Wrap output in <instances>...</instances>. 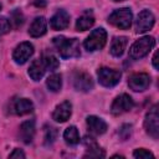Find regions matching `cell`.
<instances>
[{"label": "cell", "mask_w": 159, "mask_h": 159, "mask_svg": "<svg viewBox=\"0 0 159 159\" xmlns=\"http://www.w3.org/2000/svg\"><path fill=\"white\" fill-rule=\"evenodd\" d=\"M52 42L62 58H72L78 57L81 55L80 42L77 39H66L65 36H56L53 37Z\"/></svg>", "instance_id": "1"}, {"label": "cell", "mask_w": 159, "mask_h": 159, "mask_svg": "<svg viewBox=\"0 0 159 159\" xmlns=\"http://www.w3.org/2000/svg\"><path fill=\"white\" fill-rule=\"evenodd\" d=\"M155 40L153 36H143L137 40L129 48V56L133 60H140L149 53V51L154 47Z\"/></svg>", "instance_id": "2"}, {"label": "cell", "mask_w": 159, "mask_h": 159, "mask_svg": "<svg viewBox=\"0 0 159 159\" xmlns=\"http://www.w3.org/2000/svg\"><path fill=\"white\" fill-rule=\"evenodd\" d=\"M132 19H133V15H132L130 9H128V7H122V9H118V10H116V11H113V12L109 15L108 22L112 24L113 26L118 27V29L127 30V29L130 27Z\"/></svg>", "instance_id": "3"}, {"label": "cell", "mask_w": 159, "mask_h": 159, "mask_svg": "<svg viewBox=\"0 0 159 159\" xmlns=\"http://www.w3.org/2000/svg\"><path fill=\"white\" fill-rule=\"evenodd\" d=\"M106 42H107V32L104 29L98 27L89 34V36L84 40L83 45L87 51H98L104 47Z\"/></svg>", "instance_id": "4"}, {"label": "cell", "mask_w": 159, "mask_h": 159, "mask_svg": "<svg viewBox=\"0 0 159 159\" xmlns=\"http://www.w3.org/2000/svg\"><path fill=\"white\" fill-rule=\"evenodd\" d=\"M144 128L145 132L153 138H159V114H158V106H153L145 116L144 119Z\"/></svg>", "instance_id": "5"}, {"label": "cell", "mask_w": 159, "mask_h": 159, "mask_svg": "<svg viewBox=\"0 0 159 159\" xmlns=\"http://www.w3.org/2000/svg\"><path fill=\"white\" fill-rule=\"evenodd\" d=\"M97 76H98V82L103 87L111 88V87H114L117 83H119L122 73L117 70H113V68L102 67V68L98 70Z\"/></svg>", "instance_id": "6"}, {"label": "cell", "mask_w": 159, "mask_h": 159, "mask_svg": "<svg viewBox=\"0 0 159 159\" xmlns=\"http://www.w3.org/2000/svg\"><path fill=\"white\" fill-rule=\"evenodd\" d=\"M155 24V16L150 10H143L138 14L135 20V31L138 34H143L149 31Z\"/></svg>", "instance_id": "7"}, {"label": "cell", "mask_w": 159, "mask_h": 159, "mask_svg": "<svg viewBox=\"0 0 159 159\" xmlns=\"http://www.w3.org/2000/svg\"><path fill=\"white\" fill-rule=\"evenodd\" d=\"M133 107H134V101L132 99V97L128 96V94H125V93H123V94L118 96L113 101L112 107H111V112L114 116H119L122 113L129 112Z\"/></svg>", "instance_id": "8"}, {"label": "cell", "mask_w": 159, "mask_h": 159, "mask_svg": "<svg viewBox=\"0 0 159 159\" xmlns=\"http://www.w3.org/2000/svg\"><path fill=\"white\" fill-rule=\"evenodd\" d=\"M32 53H34V46L30 42H21L15 47L12 52V58L17 65H24L32 56Z\"/></svg>", "instance_id": "9"}, {"label": "cell", "mask_w": 159, "mask_h": 159, "mask_svg": "<svg viewBox=\"0 0 159 159\" xmlns=\"http://www.w3.org/2000/svg\"><path fill=\"white\" fill-rule=\"evenodd\" d=\"M150 84V76L144 72L134 73L128 80V86L134 92H142L145 91Z\"/></svg>", "instance_id": "10"}, {"label": "cell", "mask_w": 159, "mask_h": 159, "mask_svg": "<svg viewBox=\"0 0 159 159\" xmlns=\"http://www.w3.org/2000/svg\"><path fill=\"white\" fill-rule=\"evenodd\" d=\"M73 87L81 92H88L93 88L92 77L86 72H76L73 75Z\"/></svg>", "instance_id": "11"}, {"label": "cell", "mask_w": 159, "mask_h": 159, "mask_svg": "<svg viewBox=\"0 0 159 159\" xmlns=\"http://www.w3.org/2000/svg\"><path fill=\"white\" fill-rule=\"evenodd\" d=\"M71 114H72V104H71L68 101H65V102L60 103V104L55 108V111H53V113H52V119H53L55 122L63 123V122H66L67 119H70Z\"/></svg>", "instance_id": "12"}, {"label": "cell", "mask_w": 159, "mask_h": 159, "mask_svg": "<svg viewBox=\"0 0 159 159\" xmlns=\"http://www.w3.org/2000/svg\"><path fill=\"white\" fill-rule=\"evenodd\" d=\"M83 143L87 148V153L83 155V158H104V150L97 144V142L92 137H86L83 139Z\"/></svg>", "instance_id": "13"}, {"label": "cell", "mask_w": 159, "mask_h": 159, "mask_svg": "<svg viewBox=\"0 0 159 159\" xmlns=\"http://www.w3.org/2000/svg\"><path fill=\"white\" fill-rule=\"evenodd\" d=\"M70 25V15L65 10H58L50 20V26L53 30H63Z\"/></svg>", "instance_id": "14"}, {"label": "cell", "mask_w": 159, "mask_h": 159, "mask_svg": "<svg viewBox=\"0 0 159 159\" xmlns=\"http://www.w3.org/2000/svg\"><path fill=\"white\" fill-rule=\"evenodd\" d=\"M87 127H88V130L92 133V134H96V135H101L103 134L106 130H107V123L99 118V117H96V116H89L87 117Z\"/></svg>", "instance_id": "15"}, {"label": "cell", "mask_w": 159, "mask_h": 159, "mask_svg": "<svg viewBox=\"0 0 159 159\" xmlns=\"http://www.w3.org/2000/svg\"><path fill=\"white\" fill-rule=\"evenodd\" d=\"M47 31V22H46V19L42 17V16H39L36 17L32 24L30 25V29H29V35L31 37H40L42 35H45Z\"/></svg>", "instance_id": "16"}, {"label": "cell", "mask_w": 159, "mask_h": 159, "mask_svg": "<svg viewBox=\"0 0 159 159\" xmlns=\"http://www.w3.org/2000/svg\"><path fill=\"white\" fill-rule=\"evenodd\" d=\"M12 109L17 116H25L34 111V103L27 98H17L12 103Z\"/></svg>", "instance_id": "17"}, {"label": "cell", "mask_w": 159, "mask_h": 159, "mask_svg": "<svg viewBox=\"0 0 159 159\" xmlns=\"http://www.w3.org/2000/svg\"><path fill=\"white\" fill-rule=\"evenodd\" d=\"M20 139L25 143V144H29L32 142L34 139V135H35V122L31 119V120H26L21 125H20Z\"/></svg>", "instance_id": "18"}, {"label": "cell", "mask_w": 159, "mask_h": 159, "mask_svg": "<svg viewBox=\"0 0 159 159\" xmlns=\"http://www.w3.org/2000/svg\"><path fill=\"white\" fill-rule=\"evenodd\" d=\"M128 39L125 36H118L114 37L112 43H111V53L114 57H120L124 53V50L127 47Z\"/></svg>", "instance_id": "19"}, {"label": "cell", "mask_w": 159, "mask_h": 159, "mask_svg": "<svg viewBox=\"0 0 159 159\" xmlns=\"http://www.w3.org/2000/svg\"><path fill=\"white\" fill-rule=\"evenodd\" d=\"M46 72V68L42 63V60H35L32 61V63L30 65V68H29V76L34 80V81H40L43 75Z\"/></svg>", "instance_id": "20"}, {"label": "cell", "mask_w": 159, "mask_h": 159, "mask_svg": "<svg viewBox=\"0 0 159 159\" xmlns=\"http://www.w3.org/2000/svg\"><path fill=\"white\" fill-rule=\"evenodd\" d=\"M94 24V17L92 15L91 11H87L84 12L82 16H80L76 21V29L78 31H86L88 30L89 27H92Z\"/></svg>", "instance_id": "21"}, {"label": "cell", "mask_w": 159, "mask_h": 159, "mask_svg": "<svg viewBox=\"0 0 159 159\" xmlns=\"http://www.w3.org/2000/svg\"><path fill=\"white\" fill-rule=\"evenodd\" d=\"M63 139L70 145H76L80 143V133L75 125H70L63 132Z\"/></svg>", "instance_id": "22"}, {"label": "cell", "mask_w": 159, "mask_h": 159, "mask_svg": "<svg viewBox=\"0 0 159 159\" xmlns=\"http://www.w3.org/2000/svg\"><path fill=\"white\" fill-rule=\"evenodd\" d=\"M46 86L51 92H58L61 89V87H62V77H61V75H58V73L51 75L46 81Z\"/></svg>", "instance_id": "23"}, {"label": "cell", "mask_w": 159, "mask_h": 159, "mask_svg": "<svg viewBox=\"0 0 159 159\" xmlns=\"http://www.w3.org/2000/svg\"><path fill=\"white\" fill-rule=\"evenodd\" d=\"M41 60H42V63H43L46 71H47V70H48V71H55V70H57L58 66H60L58 60H57L53 55H45Z\"/></svg>", "instance_id": "24"}, {"label": "cell", "mask_w": 159, "mask_h": 159, "mask_svg": "<svg viewBox=\"0 0 159 159\" xmlns=\"http://www.w3.org/2000/svg\"><path fill=\"white\" fill-rule=\"evenodd\" d=\"M56 138H57V129L53 128V127H46L45 128V137H43L45 145L52 144Z\"/></svg>", "instance_id": "25"}, {"label": "cell", "mask_w": 159, "mask_h": 159, "mask_svg": "<svg viewBox=\"0 0 159 159\" xmlns=\"http://www.w3.org/2000/svg\"><path fill=\"white\" fill-rule=\"evenodd\" d=\"M10 24H12V26L15 29L20 27L24 24V15L19 9H15L11 12V19H10Z\"/></svg>", "instance_id": "26"}, {"label": "cell", "mask_w": 159, "mask_h": 159, "mask_svg": "<svg viewBox=\"0 0 159 159\" xmlns=\"http://www.w3.org/2000/svg\"><path fill=\"white\" fill-rule=\"evenodd\" d=\"M133 157L137 159H154V154L147 149H143V148L135 149L133 153Z\"/></svg>", "instance_id": "27"}, {"label": "cell", "mask_w": 159, "mask_h": 159, "mask_svg": "<svg viewBox=\"0 0 159 159\" xmlns=\"http://www.w3.org/2000/svg\"><path fill=\"white\" fill-rule=\"evenodd\" d=\"M11 24L5 16H0V35H5L10 31Z\"/></svg>", "instance_id": "28"}, {"label": "cell", "mask_w": 159, "mask_h": 159, "mask_svg": "<svg viewBox=\"0 0 159 159\" xmlns=\"http://www.w3.org/2000/svg\"><path fill=\"white\" fill-rule=\"evenodd\" d=\"M130 134H132V125H130V124H124V125H122V128H120V130H119L120 138H122L123 140H125V139H128V138L130 137Z\"/></svg>", "instance_id": "29"}, {"label": "cell", "mask_w": 159, "mask_h": 159, "mask_svg": "<svg viewBox=\"0 0 159 159\" xmlns=\"http://www.w3.org/2000/svg\"><path fill=\"white\" fill-rule=\"evenodd\" d=\"M26 155H25V153L21 150V149H14L10 154H9V158H11V159H15V158H17V159H20V158H25Z\"/></svg>", "instance_id": "30"}, {"label": "cell", "mask_w": 159, "mask_h": 159, "mask_svg": "<svg viewBox=\"0 0 159 159\" xmlns=\"http://www.w3.org/2000/svg\"><path fill=\"white\" fill-rule=\"evenodd\" d=\"M158 56H159V52L157 51V52L154 53V56H153V66H154V68H155V70H158V68H159V63H158Z\"/></svg>", "instance_id": "31"}, {"label": "cell", "mask_w": 159, "mask_h": 159, "mask_svg": "<svg viewBox=\"0 0 159 159\" xmlns=\"http://www.w3.org/2000/svg\"><path fill=\"white\" fill-rule=\"evenodd\" d=\"M34 5L37 6V7H45L46 6V1L45 0H35Z\"/></svg>", "instance_id": "32"}, {"label": "cell", "mask_w": 159, "mask_h": 159, "mask_svg": "<svg viewBox=\"0 0 159 159\" xmlns=\"http://www.w3.org/2000/svg\"><path fill=\"white\" fill-rule=\"evenodd\" d=\"M113 1H116V2H118V1H124V0H113Z\"/></svg>", "instance_id": "33"}, {"label": "cell", "mask_w": 159, "mask_h": 159, "mask_svg": "<svg viewBox=\"0 0 159 159\" xmlns=\"http://www.w3.org/2000/svg\"><path fill=\"white\" fill-rule=\"evenodd\" d=\"M0 10H1V4H0Z\"/></svg>", "instance_id": "34"}]
</instances>
